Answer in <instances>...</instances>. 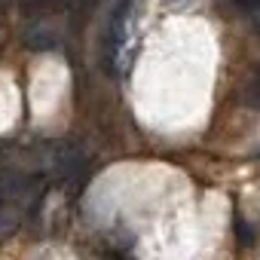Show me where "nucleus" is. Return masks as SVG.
I'll return each mask as SVG.
<instances>
[{"label": "nucleus", "mask_w": 260, "mask_h": 260, "mask_svg": "<svg viewBox=\"0 0 260 260\" xmlns=\"http://www.w3.org/2000/svg\"><path fill=\"white\" fill-rule=\"evenodd\" d=\"M86 150L77 144V141H64L58 150H55V156H52V166H55V175L61 178V181H77L83 172H86Z\"/></svg>", "instance_id": "obj_1"}, {"label": "nucleus", "mask_w": 260, "mask_h": 260, "mask_svg": "<svg viewBox=\"0 0 260 260\" xmlns=\"http://www.w3.org/2000/svg\"><path fill=\"white\" fill-rule=\"evenodd\" d=\"M25 205L22 202H13V199H0V239H7L10 233H16L19 230V223H22V211Z\"/></svg>", "instance_id": "obj_2"}, {"label": "nucleus", "mask_w": 260, "mask_h": 260, "mask_svg": "<svg viewBox=\"0 0 260 260\" xmlns=\"http://www.w3.org/2000/svg\"><path fill=\"white\" fill-rule=\"evenodd\" d=\"M242 101H245L248 107L260 110V68L251 71V77L245 80V86H242Z\"/></svg>", "instance_id": "obj_3"}, {"label": "nucleus", "mask_w": 260, "mask_h": 260, "mask_svg": "<svg viewBox=\"0 0 260 260\" xmlns=\"http://www.w3.org/2000/svg\"><path fill=\"white\" fill-rule=\"evenodd\" d=\"M28 46L31 49H52L55 46V37L49 31H28Z\"/></svg>", "instance_id": "obj_4"}, {"label": "nucleus", "mask_w": 260, "mask_h": 260, "mask_svg": "<svg viewBox=\"0 0 260 260\" xmlns=\"http://www.w3.org/2000/svg\"><path fill=\"white\" fill-rule=\"evenodd\" d=\"M233 223H236V230H239V242H242V245H254V230L245 223V217H239V214H236V220H233Z\"/></svg>", "instance_id": "obj_5"}, {"label": "nucleus", "mask_w": 260, "mask_h": 260, "mask_svg": "<svg viewBox=\"0 0 260 260\" xmlns=\"http://www.w3.org/2000/svg\"><path fill=\"white\" fill-rule=\"evenodd\" d=\"M236 7H242V10H257L260 7V0H233Z\"/></svg>", "instance_id": "obj_6"}, {"label": "nucleus", "mask_w": 260, "mask_h": 260, "mask_svg": "<svg viewBox=\"0 0 260 260\" xmlns=\"http://www.w3.org/2000/svg\"><path fill=\"white\" fill-rule=\"evenodd\" d=\"M251 13H254V28L260 31V7H257V10H251Z\"/></svg>", "instance_id": "obj_7"}]
</instances>
